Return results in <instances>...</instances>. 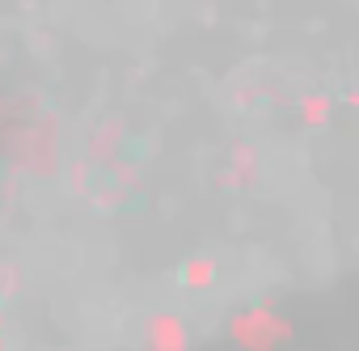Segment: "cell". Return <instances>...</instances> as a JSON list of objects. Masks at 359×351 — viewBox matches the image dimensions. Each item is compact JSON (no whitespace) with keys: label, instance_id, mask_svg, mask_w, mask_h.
<instances>
[{"label":"cell","instance_id":"6da1fadb","mask_svg":"<svg viewBox=\"0 0 359 351\" xmlns=\"http://www.w3.org/2000/svg\"><path fill=\"white\" fill-rule=\"evenodd\" d=\"M148 347L152 351H187V326L177 322V317L148 322Z\"/></svg>","mask_w":359,"mask_h":351},{"label":"cell","instance_id":"7a4b0ae2","mask_svg":"<svg viewBox=\"0 0 359 351\" xmlns=\"http://www.w3.org/2000/svg\"><path fill=\"white\" fill-rule=\"evenodd\" d=\"M182 284H187V288H208V284H212V263L187 267V271H182Z\"/></svg>","mask_w":359,"mask_h":351}]
</instances>
